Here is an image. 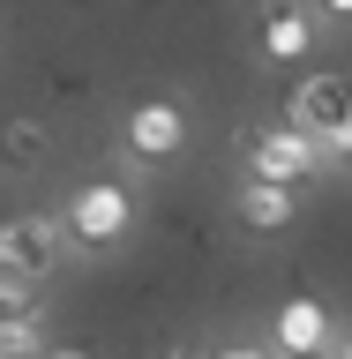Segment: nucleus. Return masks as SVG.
<instances>
[{"label": "nucleus", "mask_w": 352, "mask_h": 359, "mask_svg": "<svg viewBox=\"0 0 352 359\" xmlns=\"http://www.w3.org/2000/svg\"><path fill=\"white\" fill-rule=\"evenodd\" d=\"M60 232H67L75 247H90V255H98V247H120V240L135 232V195L120 187V180H90V187L67 195Z\"/></svg>", "instance_id": "nucleus-1"}, {"label": "nucleus", "mask_w": 352, "mask_h": 359, "mask_svg": "<svg viewBox=\"0 0 352 359\" xmlns=\"http://www.w3.org/2000/svg\"><path fill=\"white\" fill-rule=\"evenodd\" d=\"M60 217H45V210H15V217H0V277H22V285H45L53 269H60Z\"/></svg>", "instance_id": "nucleus-2"}, {"label": "nucleus", "mask_w": 352, "mask_h": 359, "mask_svg": "<svg viewBox=\"0 0 352 359\" xmlns=\"http://www.w3.org/2000/svg\"><path fill=\"white\" fill-rule=\"evenodd\" d=\"M240 165H247L255 180H285V187H300V180L322 172L330 157H322L315 135H300V128L278 120V128H247V135H240Z\"/></svg>", "instance_id": "nucleus-3"}, {"label": "nucleus", "mask_w": 352, "mask_h": 359, "mask_svg": "<svg viewBox=\"0 0 352 359\" xmlns=\"http://www.w3.org/2000/svg\"><path fill=\"white\" fill-rule=\"evenodd\" d=\"M345 112H352V75H345V67H315V75H300V83H292V97H285V128H300V135H330Z\"/></svg>", "instance_id": "nucleus-4"}, {"label": "nucleus", "mask_w": 352, "mask_h": 359, "mask_svg": "<svg viewBox=\"0 0 352 359\" xmlns=\"http://www.w3.org/2000/svg\"><path fill=\"white\" fill-rule=\"evenodd\" d=\"M120 142H128V157H143V165H165V157L188 150V112H180L173 97H143V105L120 120Z\"/></svg>", "instance_id": "nucleus-5"}, {"label": "nucleus", "mask_w": 352, "mask_h": 359, "mask_svg": "<svg viewBox=\"0 0 352 359\" xmlns=\"http://www.w3.org/2000/svg\"><path fill=\"white\" fill-rule=\"evenodd\" d=\"M330 307L315 299V292H292L285 307H278V322H270V352L278 359H315L322 344H330Z\"/></svg>", "instance_id": "nucleus-6"}, {"label": "nucleus", "mask_w": 352, "mask_h": 359, "mask_svg": "<svg viewBox=\"0 0 352 359\" xmlns=\"http://www.w3.org/2000/svg\"><path fill=\"white\" fill-rule=\"evenodd\" d=\"M233 217H240L247 232H292V224H300V187L247 172L240 187H233Z\"/></svg>", "instance_id": "nucleus-7"}, {"label": "nucleus", "mask_w": 352, "mask_h": 359, "mask_svg": "<svg viewBox=\"0 0 352 359\" xmlns=\"http://www.w3.org/2000/svg\"><path fill=\"white\" fill-rule=\"evenodd\" d=\"M315 53V15H300V8H270L263 15V60H278V67H292V60H308Z\"/></svg>", "instance_id": "nucleus-8"}, {"label": "nucleus", "mask_w": 352, "mask_h": 359, "mask_svg": "<svg viewBox=\"0 0 352 359\" xmlns=\"http://www.w3.org/2000/svg\"><path fill=\"white\" fill-rule=\"evenodd\" d=\"M45 165H53V128L30 120V112L8 120L0 128V172H45Z\"/></svg>", "instance_id": "nucleus-9"}, {"label": "nucleus", "mask_w": 352, "mask_h": 359, "mask_svg": "<svg viewBox=\"0 0 352 359\" xmlns=\"http://www.w3.org/2000/svg\"><path fill=\"white\" fill-rule=\"evenodd\" d=\"M38 352H45L38 314H8L0 307V359H38Z\"/></svg>", "instance_id": "nucleus-10"}, {"label": "nucleus", "mask_w": 352, "mask_h": 359, "mask_svg": "<svg viewBox=\"0 0 352 359\" xmlns=\"http://www.w3.org/2000/svg\"><path fill=\"white\" fill-rule=\"evenodd\" d=\"M315 142H322V157H330V165H337V157H352V112L337 120L330 135H315Z\"/></svg>", "instance_id": "nucleus-11"}, {"label": "nucleus", "mask_w": 352, "mask_h": 359, "mask_svg": "<svg viewBox=\"0 0 352 359\" xmlns=\"http://www.w3.org/2000/svg\"><path fill=\"white\" fill-rule=\"evenodd\" d=\"M315 359H352V330H330V344H322Z\"/></svg>", "instance_id": "nucleus-12"}, {"label": "nucleus", "mask_w": 352, "mask_h": 359, "mask_svg": "<svg viewBox=\"0 0 352 359\" xmlns=\"http://www.w3.org/2000/svg\"><path fill=\"white\" fill-rule=\"evenodd\" d=\"M38 359H98V352H83V344H45Z\"/></svg>", "instance_id": "nucleus-13"}, {"label": "nucleus", "mask_w": 352, "mask_h": 359, "mask_svg": "<svg viewBox=\"0 0 352 359\" xmlns=\"http://www.w3.org/2000/svg\"><path fill=\"white\" fill-rule=\"evenodd\" d=\"M218 359H278V352H263V344H225Z\"/></svg>", "instance_id": "nucleus-14"}, {"label": "nucleus", "mask_w": 352, "mask_h": 359, "mask_svg": "<svg viewBox=\"0 0 352 359\" xmlns=\"http://www.w3.org/2000/svg\"><path fill=\"white\" fill-rule=\"evenodd\" d=\"M315 8H322L330 22H352V0H315Z\"/></svg>", "instance_id": "nucleus-15"}, {"label": "nucleus", "mask_w": 352, "mask_h": 359, "mask_svg": "<svg viewBox=\"0 0 352 359\" xmlns=\"http://www.w3.org/2000/svg\"><path fill=\"white\" fill-rule=\"evenodd\" d=\"M263 8H285V0H263Z\"/></svg>", "instance_id": "nucleus-16"}]
</instances>
